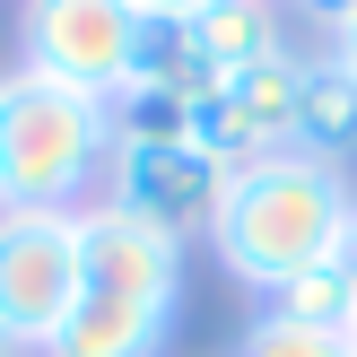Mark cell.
<instances>
[{"instance_id": "obj_1", "label": "cell", "mask_w": 357, "mask_h": 357, "mask_svg": "<svg viewBox=\"0 0 357 357\" xmlns=\"http://www.w3.org/2000/svg\"><path fill=\"white\" fill-rule=\"evenodd\" d=\"M183 314V244L122 218L114 201L79 209V296L44 357H166Z\"/></svg>"}, {"instance_id": "obj_2", "label": "cell", "mask_w": 357, "mask_h": 357, "mask_svg": "<svg viewBox=\"0 0 357 357\" xmlns=\"http://www.w3.org/2000/svg\"><path fill=\"white\" fill-rule=\"evenodd\" d=\"M349 174L323 166V157H261V166H236V183H227V209L218 227H209V253L227 261V279L253 296L288 288L296 271H314V261L349 253Z\"/></svg>"}, {"instance_id": "obj_3", "label": "cell", "mask_w": 357, "mask_h": 357, "mask_svg": "<svg viewBox=\"0 0 357 357\" xmlns=\"http://www.w3.org/2000/svg\"><path fill=\"white\" fill-rule=\"evenodd\" d=\"M114 174V105L44 79L0 70V209H87Z\"/></svg>"}, {"instance_id": "obj_4", "label": "cell", "mask_w": 357, "mask_h": 357, "mask_svg": "<svg viewBox=\"0 0 357 357\" xmlns=\"http://www.w3.org/2000/svg\"><path fill=\"white\" fill-rule=\"evenodd\" d=\"M17 44L26 70L79 87V96L114 105L139 79V52H149V17L131 0H26L17 9Z\"/></svg>"}, {"instance_id": "obj_5", "label": "cell", "mask_w": 357, "mask_h": 357, "mask_svg": "<svg viewBox=\"0 0 357 357\" xmlns=\"http://www.w3.org/2000/svg\"><path fill=\"white\" fill-rule=\"evenodd\" d=\"M79 296V209H0V340L44 357Z\"/></svg>"}, {"instance_id": "obj_6", "label": "cell", "mask_w": 357, "mask_h": 357, "mask_svg": "<svg viewBox=\"0 0 357 357\" xmlns=\"http://www.w3.org/2000/svg\"><path fill=\"white\" fill-rule=\"evenodd\" d=\"M227 183H236V166H218L201 139H166V149H114V174H105L96 201H114L122 218L157 227L166 244H192V236L218 227Z\"/></svg>"}, {"instance_id": "obj_7", "label": "cell", "mask_w": 357, "mask_h": 357, "mask_svg": "<svg viewBox=\"0 0 357 357\" xmlns=\"http://www.w3.org/2000/svg\"><path fill=\"white\" fill-rule=\"evenodd\" d=\"M296 79H305V52H271L253 70H227L209 87V105L192 114V139H201L218 166H261V157L296 149Z\"/></svg>"}, {"instance_id": "obj_8", "label": "cell", "mask_w": 357, "mask_h": 357, "mask_svg": "<svg viewBox=\"0 0 357 357\" xmlns=\"http://www.w3.org/2000/svg\"><path fill=\"white\" fill-rule=\"evenodd\" d=\"M296 157H323V166L357 157V61H340V52H305V79H296Z\"/></svg>"}, {"instance_id": "obj_9", "label": "cell", "mask_w": 357, "mask_h": 357, "mask_svg": "<svg viewBox=\"0 0 357 357\" xmlns=\"http://www.w3.org/2000/svg\"><path fill=\"white\" fill-rule=\"evenodd\" d=\"M183 35L218 70H253V61H271V52H296L288 44V0H209L201 17H183Z\"/></svg>"}, {"instance_id": "obj_10", "label": "cell", "mask_w": 357, "mask_h": 357, "mask_svg": "<svg viewBox=\"0 0 357 357\" xmlns=\"http://www.w3.org/2000/svg\"><path fill=\"white\" fill-rule=\"evenodd\" d=\"M261 314H279V323H314V331H349L357 323V271H349V253H331V261H314V271H296L288 288H271Z\"/></svg>"}, {"instance_id": "obj_11", "label": "cell", "mask_w": 357, "mask_h": 357, "mask_svg": "<svg viewBox=\"0 0 357 357\" xmlns=\"http://www.w3.org/2000/svg\"><path fill=\"white\" fill-rule=\"evenodd\" d=\"M218 79H227V70L209 61V52L192 44L183 26H149V52H139V87H166V96H183L192 114H201Z\"/></svg>"}, {"instance_id": "obj_12", "label": "cell", "mask_w": 357, "mask_h": 357, "mask_svg": "<svg viewBox=\"0 0 357 357\" xmlns=\"http://www.w3.org/2000/svg\"><path fill=\"white\" fill-rule=\"evenodd\" d=\"M236 357H349V331H314V323H279V314H253Z\"/></svg>"}, {"instance_id": "obj_13", "label": "cell", "mask_w": 357, "mask_h": 357, "mask_svg": "<svg viewBox=\"0 0 357 357\" xmlns=\"http://www.w3.org/2000/svg\"><path fill=\"white\" fill-rule=\"evenodd\" d=\"M288 9H296V17H305V26H314V35H340V26H349V17H357V0H288Z\"/></svg>"}, {"instance_id": "obj_14", "label": "cell", "mask_w": 357, "mask_h": 357, "mask_svg": "<svg viewBox=\"0 0 357 357\" xmlns=\"http://www.w3.org/2000/svg\"><path fill=\"white\" fill-rule=\"evenodd\" d=\"M139 17H149V26H183V17H201L209 0H131Z\"/></svg>"}, {"instance_id": "obj_15", "label": "cell", "mask_w": 357, "mask_h": 357, "mask_svg": "<svg viewBox=\"0 0 357 357\" xmlns=\"http://www.w3.org/2000/svg\"><path fill=\"white\" fill-rule=\"evenodd\" d=\"M331 52H340V61H357V17H349L340 35H331Z\"/></svg>"}, {"instance_id": "obj_16", "label": "cell", "mask_w": 357, "mask_h": 357, "mask_svg": "<svg viewBox=\"0 0 357 357\" xmlns=\"http://www.w3.org/2000/svg\"><path fill=\"white\" fill-rule=\"evenodd\" d=\"M349 271H357V209H349Z\"/></svg>"}, {"instance_id": "obj_17", "label": "cell", "mask_w": 357, "mask_h": 357, "mask_svg": "<svg viewBox=\"0 0 357 357\" xmlns=\"http://www.w3.org/2000/svg\"><path fill=\"white\" fill-rule=\"evenodd\" d=\"M0 357H26V349H9V340H0Z\"/></svg>"}, {"instance_id": "obj_18", "label": "cell", "mask_w": 357, "mask_h": 357, "mask_svg": "<svg viewBox=\"0 0 357 357\" xmlns=\"http://www.w3.org/2000/svg\"><path fill=\"white\" fill-rule=\"evenodd\" d=\"M349 357H357V323H349Z\"/></svg>"}]
</instances>
